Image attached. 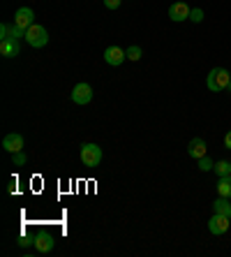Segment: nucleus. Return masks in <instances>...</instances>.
Returning a JSON list of instances; mask_svg holds the SVG:
<instances>
[{
  "instance_id": "nucleus-21",
  "label": "nucleus",
  "mask_w": 231,
  "mask_h": 257,
  "mask_svg": "<svg viewBox=\"0 0 231 257\" xmlns=\"http://www.w3.org/2000/svg\"><path fill=\"white\" fill-rule=\"evenodd\" d=\"M120 3H123V0H104V7H107V10H118Z\"/></svg>"
},
{
  "instance_id": "nucleus-18",
  "label": "nucleus",
  "mask_w": 231,
  "mask_h": 257,
  "mask_svg": "<svg viewBox=\"0 0 231 257\" xmlns=\"http://www.w3.org/2000/svg\"><path fill=\"white\" fill-rule=\"evenodd\" d=\"M125 56H127V60H139L143 56L141 47H130V49H125Z\"/></svg>"
},
{
  "instance_id": "nucleus-10",
  "label": "nucleus",
  "mask_w": 231,
  "mask_h": 257,
  "mask_svg": "<svg viewBox=\"0 0 231 257\" xmlns=\"http://www.w3.org/2000/svg\"><path fill=\"white\" fill-rule=\"evenodd\" d=\"M3 149L7 153H19V151H24V137L19 135V132H12V135H7L3 139Z\"/></svg>"
},
{
  "instance_id": "nucleus-23",
  "label": "nucleus",
  "mask_w": 231,
  "mask_h": 257,
  "mask_svg": "<svg viewBox=\"0 0 231 257\" xmlns=\"http://www.w3.org/2000/svg\"><path fill=\"white\" fill-rule=\"evenodd\" d=\"M224 149H226V151H231V130L224 135Z\"/></svg>"
},
{
  "instance_id": "nucleus-12",
  "label": "nucleus",
  "mask_w": 231,
  "mask_h": 257,
  "mask_svg": "<svg viewBox=\"0 0 231 257\" xmlns=\"http://www.w3.org/2000/svg\"><path fill=\"white\" fill-rule=\"evenodd\" d=\"M26 37V30H21L19 26L0 24V40H21Z\"/></svg>"
},
{
  "instance_id": "nucleus-8",
  "label": "nucleus",
  "mask_w": 231,
  "mask_h": 257,
  "mask_svg": "<svg viewBox=\"0 0 231 257\" xmlns=\"http://www.w3.org/2000/svg\"><path fill=\"white\" fill-rule=\"evenodd\" d=\"M125 51L120 47H107L104 49V60H107V65H111V67H118V65H123L125 63Z\"/></svg>"
},
{
  "instance_id": "nucleus-20",
  "label": "nucleus",
  "mask_w": 231,
  "mask_h": 257,
  "mask_svg": "<svg viewBox=\"0 0 231 257\" xmlns=\"http://www.w3.org/2000/svg\"><path fill=\"white\" fill-rule=\"evenodd\" d=\"M190 21H194V24H201V21H203V10H199V7L190 10Z\"/></svg>"
},
{
  "instance_id": "nucleus-2",
  "label": "nucleus",
  "mask_w": 231,
  "mask_h": 257,
  "mask_svg": "<svg viewBox=\"0 0 231 257\" xmlns=\"http://www.w3.org/2000/svg\"><path fill=\"white\" fill-rule=\"evenodd\" d=\"M24 40L33 49H42V47H47V44H49V33H47V28H44V26L33 24L28 30H26V37H24Z\"/></svg>"
},
{
  "instance_id": "nucleus-6",
  "label": "nucleus",
  "mask_w": 231,
  "mask_h": 257,
  "mask_svg": "<svg viewBox=\"0 0 231 257\" xmlns=\"http://www.w3.org/2000/svg\"><path fill=\"white\" fill-rule=\"evenodd\" d=\"M33 24H35V12L30 7H19L14 14V26H19L21 30H28Z\"/></svg>"
},
{
  "instance_id": "nucleus-25",
  "label": "nucleus",
  "mask_w": 231,
  "mask_h": 257,
  "mask_svg": "<svg viewBox=\"0 0 231 257\" xmlns=\"http://www.w3.org/2000/svg\"><path fill=\"white\" fill-rule=\"evenodd\" d=\"M226 93H231V81H229V86H226Z\"/></svg>"
},
{
  "instance_id": "nucleus-14",
  "label": "nucleus",
  "mask_w": 231,
  "mask_h": 257,
  "mask_svg": "<svg viewBox=\"0 0 231 257\" xmlns=\"http://www.w3.org/2000/svg\"><path fill=\"white\" fill-rule=\"evenodd\" d=\"M213 213H222V215H229L231 218V202L229 197H217L213 202Z\"/></svg>"
},
{
  "instance_id": "nucleus-17",
  "label": "nucleus",
  "mask_w": 231,
  "mask_h": 257,
  "mask_svg": "<svg viewBox=\"0 0 231 257\" xmlns=\"http://www.w3.org/2000/svg\"><path fill=\"white\" fill-rule=\"evenodd\" d=\"M196 165H199V169H201V172H210V169L215 167V162L210 160V158H208V156L199 158V160H196Z\"/></svg>"
},
{
  "instance_id": "nucleus-1",
  "label": "nucleus",
  "mask_w": 231,
  "mask_h": 257,
  "mask_svg": "<svg viewBox=\"0 0 231 257\" xmlns=\"http://www.w3.org/2000/svg\"><path fill=\"white\" fill-rule=\"evenodd\" d=\"M229 81H231V70H224V67H213L206 77V86H208V90H213V93L226 90Z\"/></svg>"
},
{
  "instance_id": "nucleus-13",
  "label": "nucleus",
  "mask_w": 231,
  "mask_h": 257,
  "mask_svg": "<svg viewBox=\"0 0 231 257\" xmlns=\"http://www.w3.org/2000/svg\"><path fill=\"white\" fill-rule=\"evenodd\" d=\"M21 47H19V40H0V56H5V58H14L19 56Z\"/></svg>"
},
{
  "instance_id": "nucleus-16",
  "label": "nucleus",
  "mask_w": 231,
  "mask_h": 257,
  "mask_svg": "<svg viewBox=\"0 0 231 257\" xmlns=\"http://www.w3.org/2000/svg\"><path fill=\"white\" fill-rule=\"evenodd\" d=\"M229 167H231V160H217L213 172L217 174V176H226V174H229Z\"/></svg>"
},
{
  "instance_id": "nucleus-22",
  "label": "nucleus",
  "mask_w": 231,
  "mask_h": 257,
  "mask_svg": "<svg viewBox=\"0 0 231 257\" xmlns=\"http://www.w3.org/2000/svg\"><path fill=\"white\" fill-rule=\"evenodd\" d=\"M19 245H35V239H28V236H21V239H19Z\"/></svg>"
},
{
  "instance_id": "nucleus-4",
  "label": "nucleus",
  "mask_w": 231,
  "mask_h": 257,
  "mask_svg": "<svg viewBox=\"0 0 231 257\" xmlns=\"http://www.w3.org/2000/svg\"><path fill=\"white\" fill-rule=\"evenodd\" d=\"M231 227V218L229 215H222V213H213L210 220H208V232L219 236V234H226Z\"/></svg>"
},
{
  "instance_id": "nucleus-11",
  "label": "nucleus",
  "mask_w": 231,
  "mask_h": 257,
  "mask_svg": "<svg viewBox=\"0 0 231 257\" xmlns=\"http://www.w3.org/2000/svg\"><path fill=\"white\" fill-rule=\"evenodd\" d=\"M206 151H208L206 139H201V137H194L190 144H187V156L194 158V160H199V158L206 156Z\"/></svg>"
},
{
  "instance_id": "nucleus-24",
  "label": "nucleus",
  "mask_w": 231,
  "mask_h": 257,
  "mask_svg": "<svg viewBox=\"0 0 231 257\" xmlns=\"http://www.w3.org/2000/svg\"><path fill=\"white\" fill-rule=\"evenodd\" d=\"M7 192H10V195H14V192H17V181H10V188H7Z\"/></svg>"
},
{
  "instance_id": "nucleus-26",
  "label": "nucleus",
  "mask_w": 231,
  "mask_h": 257,
  "mask_svg": "<svg viewBox=\"0 0 231 257\" xmlns=\"http://www.w3.org/2000/svg\"><path fill=\"white\" fill-rule=\"evenodd\" d=\"M229 174H231V167H229Z\"/></svg>"
},
{
  "instance_id": "nucleus-19",
  "label": "nucleus",
  "mask_w": 231,
  "mask_h": 257,
  "mask_svg": "<svg viewBox=\"0 0 231 257\" xmlns=\"http://www.w3.org/2000/svg\"><path fill=\"white\" fill-rule=\"evenodd\" d=\"M12 162H14V167H24L26 162H28V158H26L24 151H19V153H12Z\"/></svg>"
},
{
  "instance_id": "nucleus-5",
  "label": "nucleus",
  "mask_w": 231,
  "mask_h": 257,
  "mask_svg": "<svg viewBox=\"0 0 231 257\" xmlns=\"http://www.w3.org/2000/svg\"><path fill=\"white\" fill-rule=\"evenodd\" d=\"M190 10L192 7L187 5V3H173L171 7H169V19L171 21H176V24H183V21H190Z\"/></svg>"
},
{
  "instance_id": "nucleus-7",
  "label": "nucleus",
  "mask_w": 231,
  "mask_h": 257,
  "mask_svg": "<svg viewBox=\"0 0 231 257\" xmlns=\"http://www.w3.org/2000/svg\"><path fill=\"white\" fill-rule=\"evenodd\" d=\"M93 100V88L90 84H77L72 88V102L74 104H88Z\"/></svg>"
},
{
  "instance_id": "nucleus-9",
  "label": "nucleus",
  "mask_w": 231,
  "mask_h": 257,
  "mask_svg": "<svg viewBox=\"0 0 231 257\" xmlns=\"http://www.w3.org/2000/svg\"><path fill=\"white\" fill-rule=\"evenodd\" d=\"M54 245H56V239L49 232L37 234V236H35V250L40 252V255H47V252H51V250H54Z\"/></svg>"
},
{
  "instance_id": "nucleus-3",
  "label": "nucleus",
  "mask_w": 231,
  "mask_h": 257,
  "mask_svg": "<svg viewBox=\"0 0 231 257\" xmlns=\"http://www.w3.org/2000/svg\"><path fill=\"white\" fill-rule=\"evenodd\" d=\"M81 162L86 167H97L102 162V149L97 144H83L81 146Z\"/></svg>"
},
{
  "instance_id": "nucleus-15",
  "label": "nucleus",
  "mask_w": 231,
  "mask_h": 257,
  "mask_svg": "<svg viewBox=\"0 0 231 257\" xmlns=\"http://www.w3.org/2000/svg\"><path fill=\"white\" fill-rule=\"evenodd\" d=\"M217 195H219V197H229L231 199V174L219 176V181H217Z\"/></svg>"
}]
</instances>
